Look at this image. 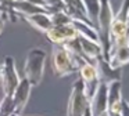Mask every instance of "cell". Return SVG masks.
I'll return each mask as SVG.
<instances>
[{
  "label": "cell",
  "mask_w": 129,
  "mask_h": 116,
  "mask_svg": "<svg viewBox=\"0 0 129 116\" xmlns=\"http://www.w3.org/2000/svg\"><path fill=\"white\" fill-rule=\"evenodd\" d=\"M78 41L85 61L96 65V61L99 58H103V50H101V46L99 41L90 40V39H86L83 36H78Z\"/></svg>",
  "instance_id": "obj_12"
},
{
  "label": "cell",
  "mask_w": 129,
  "mask_h": 116,
  "mask_svg": "<svg viewBox=\"0 0 129 116\" xmlns=\"http://www.w3.org/2000/svg\"><path fill=\"white\" fill-rule=\"evenodd\" d=\"M72 26L78 32V36H83V37L90 39V40L99 41L97 30H96V28L92 24L85 22V21H79V19H72Z\"/></svg>",
  "instance_id": "obj_17"
},
{
  "label": "cell",
  "mask_w": 129,
  "mask_h": 116,
  "mask_svg": "<svg viewBox=\"0 0 129 116\" xmlns=\"http://www.w3.org/2000/svg\"><path fill=\"white\" fill-rule=\"evenodd\" d=\"M15 113L14 110V102L11 95H4L0 101V116H11Z\"/></svg>",
  "instance_id": "obj_20"
},
{
  "label": "cell",
  "mask_w": 129,
  "mask_h": 116,
  "mask_svg": "<svg viewBox=\"0 0 129 116\" xmlns=\"http://www.w3.org/2000/svg\"><path fill=\"white\" fill-rule=\"evenodd\" d=\"M62 2H64V11L72 19H79V21L89 22L83 0H62Z\"/></svg>",
  "instance_id": "obj_15"
},
{
  "label": "cell",
  "mask_w": 129,
  "mask_h": 116,
  "mask_svg": "<svg viewBox=\"0 0 129 116\" xmlns=\"http://www.w3.org/2000/svg\"><path fill=\"white\" fill-rule=\"evenodd\" d=\"M110 36L111 47L129 43V0H123L119 11L114 15Z\"/></svg>",
  "instance_id": "obj_4"
},
{
  "label": "cell",
  "mask_w": 129,
  "mask_h": 116,
  "mask_svg": "<svg viewBox=\"0 0 129 116\" xmlns=\"http://www.w3.org/2000/svg\"><path fill=\"white\" fill-rule=\"evenodd\" d=\"M119 116H129V102L126 101V99L122 101V106H121Z\"/></svg>",
  "instance_id": "obj_23"
},
{
  "label": "cell",
  "mask_w": 129,
  "mask_h": 116,
  "mask_svg": "<svg viewBox=\"0 0 129 116\" xmlns=\"http://www.w3.org/2000/svg\"><path fill=\"white\" fill-rule=\"evenodd\" d=\"M46 60H47V52L43 48L35 47L29 50L24 64V77L29 80L32 87H36L42 83L45 76Z\"/></svg>",
  "instance_id": "obj_3"
},
{
  "label": "cell",
  "mask_w": 129,
  "mask_h": 116,
  "mask_svg": "<svg viewBox=\"0 0 129 116\" xmlns=\"http://www.w3.org/2000/svg\"><path fill=\"white\" fill-rule=\"evenodd\" d=\"M25 21L31 25L32 28H35L36 30L42 33H46L51 26V18L49 13H38V14H32L29 17H25Z\"/></svg>",
  "instance_id": "obj_16"
},
{
  "label": "cell",
  "mask_w": 129,
  "mask_h": 116,
  "mask_svg": "<svg viewBox=\"0 0 129 116\" xmlns=\"http://www.w3.org/2000/svg\"><path fill=\"white\" fill-rule=\"evenodd\" d=\"M13 10H14L18 15H22L24 18L32 15V14L46 13L45 8L38 7V6H35V4H31V3L25 2V0H15V2L13 3Z\"/></svg>",
  "instance_id": "obj_18"
},
{
  "label": "cell",
  "mask_w": 129,
  "mask_h": 116,
  "mask_svg": "<svg viewBox=\"0 0 129 116\" xmlns=\"http://www.w3.org/2000/svg\"><path fill=\"white\" fill-rule=\"evenodd\" d=\"M79 72V79L82 80L85 87V93H86L87 98H92L94 91L97 90L100 80H99V73H97V68L94 64L92 62H83L78 69Z\"/></svg>",
  "instance_id": "obj_7"
},
{
  "label": "cell",
  "mask_w": 129,
  "mask_h": 116,
  "mask_svg": "<svg viewBox=\"0 0 129 116\" xmlns=\"http://www.w3.org/2000/svg\"><path fill=\"white\" fill-rule=\"evenodd\" d=\"M11 116H22V115H20V113H13Z\"/></svg>",
  "instance_id": "obj_26"
},
{
  "label": "cell",
  "mask_w": 129,
  "mask_h": 116,
  "mask_svg": "<svg viewBox=\"0 0 129 116\" xmlns=\"http://www.w3.org/2000/svg\"><path fill=\"white\" fill-rule=\"evenodd\" d=\"M4 26H6V19H4L3 15L0 14V35L4 32Z\"/></svg>",
  "instance_id": "obj_25"
},
{
  "label": "cell",
  "mask_w": 129,
  "mask_h": 116,
  "mask_svg": "<svg viewBox=\"0 0 129 116\" xmlns=\"http://www.w3.org/2000/svg\"><path fill=\"white\" fill-rule=\"evenodd\" d=\"M83 3H85V8H86L89 22L96 28L99 13H100V0H83Z\"/></svg>",
  "instance_id": "obj_19"
},
{
  "label": "cell",
  "mask_w": 129,
  "mask_h": 116,
  "mask_svg": "<svg viewBox=\"0 0 129 116\" xmlns=\"http://www.w3.org/2000/svg\"><path fill=\"white\" fill-rule=\"evenodd\" d=\"M107 90V115L108 116H119L121 106H122V86L121 80H114L108 83Z\"/></svg>",
  "instance_id": "obj_8"
},
{
  "label": "cell",
  "mask_w": 129,
  "mask_h": 116,
  "mask_svg": "<svg viewBox=\"0 0 129 116\" xmlns=\"http://www.w3.org/2000/svg\"><path fill=\"white\" fill-rule=\"evenodd\" d=\"M107 62L114 69H122L125 65H128L129 64V43L111 47L108 52V61Z\"/></svg>",
  "instance_id": "obj_13"
},
{
  "label": "cell",
  "mask_w": 129,
  "mask_h": 116,
  "mask_svg": "<svg viewBox=\"0 0 129 116\" xmlns=\"http://www.w3.org/2000/svg\"><path fill=\"white\" fill-rule=\"evenodd\" d=\"M25 2L31 3V4H35V6H38V7L45 8V3H43V0H25ZM46 13H47V11H46Z\"/></svg>",
  "instance_id": "obj_24"
},
{
  "label": "cell",
  "mask_w": 129,
  "mask_h": 116,
  "mask_svg": "<svg viewBox=\"0 0 129 116\" xmlns=\"http://www.w3.org/2000/svg\"><path fill=\"white\" fill-rule=\"evenodd\" d=\"M31 90H32V84L29 83L28 79L22 77L20 80V83L17 84L14 93H13V102H14V110L15 113H20L25 109L26 104L29 101V97H31Z\"/></svg>",
  "instance_id": "obj_10"
},
{
  "label": "cell",
  "mask_w": 129,
  "mask_h": 116,
  "mask_svg": "<svg viewBox=\"0 0 129 116\" xmlns=\"http://www.w3.org/2000/svg\"><path fill=\"white\" fill-rule=\"evenodd\" d=\"M87 108H89V98L85 93L83 83L78 77L71 88L67 106V116H85Z\"/></svg>",
  "instance_id": "obj_5"
},
{
  "label": "cell",
  "mask_w": 129,
  "mask_h": 116,
  "mask_svg": "<svg viewBox=\"0 0 129 116\" xmlns=\"http://www.w3.org/2000/svg\"><path fill=\"white\" fill-rule=\"evenodd\" d=\"M107 90H108V86L106 83H100L93 97L89 99L92 116H101L107 113Z\"/></svg>",
  "instance_id": "obj_11"
},
{
  "label": "cell",
  "mask_w": 129,
  "mask_h": 116,
  "mask_svg": "<svg viewBox=\"0 0 129 116\" xmlns=\"http://www.w3.org/2000/svg\"><path fill=\"white\" fill-rule=\"evenodd\" d=\"M21 77L18 75L15 60L11 55L4 57L3 64L0 65V84L4 90V95H13Z\"/></svg>",
  "instance_id": "obj_6"
},
{
  "label": "cell",
  "mask_w": 129,
  "mask_h": 116,
  "mask_svg": "<svg viewBox=\"0 0 129 116\" xmlns=\"http://www.w3.org/2000/svg\"><path fill=\"white\" fill-rule=\"evenodd\" d=\"M50 18H51L53 26H61V25H71L72 24V18L65 11H58V13L50 14Z\"/></svg>",
  "instance_id": "obj_21"
},
{
  "label": "cell",
  "mask_w": 129,
  "mask_h": 116,
  "mask_svg": "<svg viewBox=\"0 0 129 116\" xmlns=\"http://www.w3.org/2000/svg\"><path fill=\"white\" fill-rule=\"evenodd\" d=\"M96 68H97L100 83L108 84V83L114 82V80H121V69L111 68L110 64L107 62L104 58H99V60L96 61Z\"/></svg>",
  "instance_id": "obj_14"
},
{
  "label": "cell",
  "mask_w": 129,
  "mask_h": 116,
  "mask_svg": "<svg viewBox=\"0 0 129 116\" xmlns=\"http://www.w3.org/2000/svg\"><path fill=\"white\" fill-rule=\"evenodd\" d=\"M114 15L115 13L112 10L111 0H100V13H99L96 30H97L99 35V43H100L101 50H103V58L106 61H108V52H110V47H111L110 30H111Z\"/></svg>",
  "instance_id": "obj_2"
},
{
  "label": "cell",
  "mask_w": 129,
  "mask_h": 116,
  "mask_svg": "<svg viewBox=\"0 0 129 116\" xmlns=\"http://www.w3.org/2000/svg\"><path fill=\"white\" fill-rule=\"evenodd\" d=\"M45 35L50 43L58 44V46H64V44L70 43L71 40L78 37V32L72 26V24L61 25V26H51Z\"/></svg>",
  "instance_id": "obj_9"
},
{
  "label": "cell",
  "mask_w": 129,
  "mask_h": 116,
  "mask_svg": "<svg viewBox=\"0 0 129 116\" xmlns=\"http://www.w3.org/2000/svg\"><path fill=\"white\" fill-rule=\"evenodd\" d=\"M43 3H45V10L49 14L64 11V2L62 0H43Z\"/></svg>",
  "instance_id": "obj_22"
},
{
  "label": "cell",
  "mask_w": 129,
  "mask_h": 116,
  "mask_svg": "<svg viewBox=\"0 0 129 116\" xmlns=\"http://www.w3.org/2000/svg\"><path fill=\"white\" fill-rule=\"evenodd\" d=\"M83 62H87V61L75 57L64 46L54 44L53 51H51V69L57 77H65L78 72L79 66Z\"/></svg>",
  "instance_id": "obj_1"
}]
</instances>
